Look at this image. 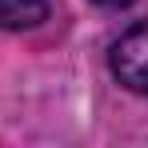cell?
<instances>
[{
	"label": "cell",
	"instance_id": "6da1fadb",
	"mask_svg": "<svg viewBox=\"0 0 148 148\" xmlns=\"http://www.w3.org/2000/svg\"><path fill=\"white\" fill-rule=\"evenodd\" d=\"M112 72L120 76V84H128L132 92L148 96V20L124 32L112 48Z\"/></svg>",
	"mask_w": 148,
	"mask_h": 148
},
{
	"label": "cell",
	"instance_id": "7a4b0ae2",
	"mask_svg": "<svg viewBox=\"0 0 148 148\" xmlns=\"http://www.w3.org/2000/svg\"><path fill=\"white\" fill-rule=\"evenodd\" d=\"M48 16V0H0V28H32Z\"/></svg>",
	"mask_w": 148,
	"mask_h": 148
},
{
	"label": "cell",
	"instance_id": "3957f363",
	"mask_svg": "<svg viewBox=\"0 0 148 148\" xmlns=\"http://www.w3.org/2000/svg\"><path fill=\"white\" fill-rule=\"evenodd\" d=\"M96 4H104V8H128L132 0H96Z\"/></svg>",
	"mask_w": 148,
	"mask_h": 148
}]
</instances>
